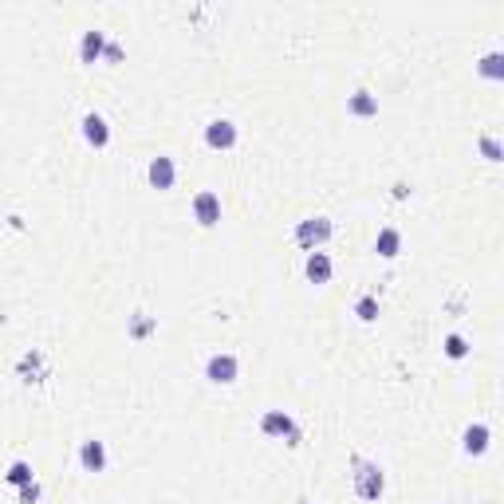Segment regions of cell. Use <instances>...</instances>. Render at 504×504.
<instances>
[{"label":"cell","mask_w":504,"mask_h":504,"mask_svg":"<svg viewBox=\"0 0 504 504\" xmlns=\"http://www.w3.org/2000/svg\"><path fill=\"white\" fill-rule=\"evenodd\" d=\"M355 469H358L355 493L363 496V500H378V496H382V469H378V465H366V461H358Z\"/></svg>","instance_id":"obj_1"},{"label":"cell","mask_w":504,"mask_h":504,"mask_svg":"<svg viewBox=\"0 0 504 504\" xmlns=\"http://www.w3.org/2000/svg\"><path fill=\"white\" fill-rule=\"evenodd\" d=\"M193 213H198V221L201 225H217L221 221V201H217V193H198V198H193Z\"/></svg>","instance_id":"obj_2"},{"label":"cell","mask_w":504,"mask_h":504,"mask_svg":"<svg viewBox=\"0 0 504 504\" xmlns=\"http://www.w3.org/2000/svg\"><path fill=\"white\" fill-rule=\"evenodd\" d=\"M205 138H209V146H217V150H228L233 142H237V127L228 119H217V122H209V130H205Z\"/></svg>","instance_id":"obj_3"},{"label":"cell","mask_w":504,"mask_h":504,"mask_svg":"<svg viewBox=\"0 0 504 504\" xmlns=\"http://www.w3.org/2000/svg\"><path fill=\"white\" fill-rule=\"evenodd\" d=\"M209 378H213V382H233V378H237V358L233 355H213L209 358Z\"/></svg>","instance_id":"obj_4"},{"label":"cell","mask_w":504,"mask_h":504,"mask_svg":"<svg viewBox=\"0 0 504 504\" xmlns=\"http://www.w3.org/2000/svg\"><path fill=\"white\" fill-rule=\"evenodd\" d=\"M296 237L304 240V245H316V240H327V237H331V225H327L323 217H316V221H304Z\"/></svg>","instance_id":"obj_5"},{"label":"cell","mask_w":504,"mask_h":504,"mask_svg":"<svg viewBox=\"0 0 504 504\" xmlns=\"http://www.w3.org/2000/svg\"><path fill=\"white\" fill-rule=\"evenodd\" d=\"M79 457H83V465H87L91 473H99L103 465H107V449H103V441H83Z\"/></svg>","instance_id":"obj_6"},{"label":"cell","mask_w":504,"mask_h":504,"mask_svg":"<svg viewBox=\"0 0 504 504\" xmlns=\"http://www.w3.org/2000/svg\"><path fill=\"white\" fill-rule=\"evenodd\" d=\"M150 181H154L158 189H169L174 186V162L169 158H154L150 162Z\"/></svg>","instance_id":"obj_7"},{"label":"cell","mask_w":504,"mask_h":504,"mask_svg":"<svg viewBox=\"0 0 504 504\" xmlns=\"http://www.w3.org/2000/svg\"><path fill=\"white\" fill-rule=\"evenodd\" d=\"M307 276L316 280V284H323V280L331 276V260H327V252H311V257H307Z\"/></svg>","instance_id":"obj_8"},{"label":"cell","mask_w":504,"mask_h":504,"mask_svg":"<svg viewBox=\"0 0 504 504\" xmlns=\"http://www.w3.org/2000/svg\"><path fill=\"white\" fill-rule=\"evenodd\" d=\"M83 134H87V142L103 146V142H107V122H103L99 115H87V119H83Z\"/></svg>","instance_id":"obj_9"},{"label":"cell","mask_w":504,"mask_h":504,"mask_svg":"<svg viewBox=\"0 0 504 504\" xmlns=\"http://www.w3.org/2000/svg\"><path fill=\"white\" fill-rule=\"evenodd\" d=\"M264 429H268V434L296 437V425H292V418H284V414H264Z\"/></svg>","instance_id":"obj_10"},{"label":"cell","mask_w":504,"mask_h":504,"mask_svg":"<svg viewBox=\"0 0 504 504\" xmlns=\"http://www.w3.org/2000/svg\"><path fill=\"white\" fill-rule=\"evenodd\" d=\"M484 445H489V429H484V425H469V434H465V449H469V453H481Z\"/></svg>","instance_id":"obj_11"},{"label":"cell","mask_w":504,"mask_h":504,"mask_svg":"<svg viewBox=\"0 0 504 504\" xmlns=\"http://www.w3.org/2000/svg\"><path fill=\"white\" fill-rule=\"evenodd\" d=\"M99 51H103V32H87V36H83V60L91 63Z\"/></svg>","instance_id":"obj_12"},{"label":"cell","mask_w":504,"mask_h":504,"mask_svg":"<svg viewBox=\"0 0 504 504\" xmlns=\"http://www.w3.org/2000/svg\"><path fill=\"white\" fill-rule=\"evenodd\" d=\"M378 252H382V257H394V252H398V233H394V228H386V233H378Z\"/></svg>","instance_id":"obj_13"},{"label":"cell","mask_w":504,"mask_h":504,"mask_svg":"<svg viewBox=\"0 0 504 504\" xmlns=\"http://www.w3.org/2000/svg\"><path fill=\"white\" fill-rule=\"evenodd\" d=\"M8 481H12V484H20V489H24V484L32 481V469H28L24 461H16V465L8 469Z\"/></svg>","instance_id":"obj_14"},{"label":"cell","mask_w":504,"mask_h":504,"mask_svg":"<svg viewBox=\"0 0 504 504\" xmlns=\"http://www.w3.org/2000/svg\"><path fill=\"white\" fill-rule=\"evenodd\" d=\"M500 63H504V60H500V51H493V56H484L481 71H484V75H493V79H496V75H500V71H504Z\"/></svg>","instance_id":"obj_15"},{"label":"cell","mask_w":504,"mask_h":504,"mask_svg":"<svg viewBox=\"0 0 504 504\" xmlns=\"http://www.w3.org/2000/svg\"><path fill=\"white\" fill-rule=\"evenodd\" d=\"M445 355H449V358H461V355H465V339H461V335H449V339H445Z\"/></svg>","instance_id":"obj_16"},{"label":"cell","mask_w":504,"mask_h":504,"mask_svg":"<svg viewBox=\"0 0 504 504\" xmlns=\"http://www.w3.org/2000/svg\"><path fill=\"white\" fill-rule=\"evenodd\" d=\"M351 107H355L358 115H370V110H375V99H366V91H358L355 99H351Z\"/></svg>","instance_id":"obj_17"},{"label":"cell","mask_w":504,"mask_h":504,"mask_svg":"<svg viewBox=\"0 0 504 504\" xmlns=\"http://www.w3.org/2000/svg\"><path fill=\"white\" fill-rule=\"evenodd\" d=\"M358 316H363V319H375V316H378V304H375V299H358Z\"/></svg>","instance_id":"obj_18"},{"label":"cell","mask_w":504,"mask_h":504,"mask_svg":"<svg viewBox=\"0 0 504 504\" xmlns=\"http://www.w3.org/2000/svg\"><path fill=\"white\" fill-rule=\"evenodd\" d=\"M36 496H40V489H36V484H24V489H20V500H36Z\"/></svg>","instance_id":"obj_19"},{"label":"cell","mask_w":504,"mask_h":504,"mask_svg":"<svg viewBox=\"0 0 504 504\" xmlns=\"http://www.w3.org/2000/svg\"><path fill=\"white\" fill-rule=\"evenodd\" d=\"M484 154H489V158H500V150H496L493 138H484Z\"/></svg>","instance_id":"obj_20"}]
</instances>
